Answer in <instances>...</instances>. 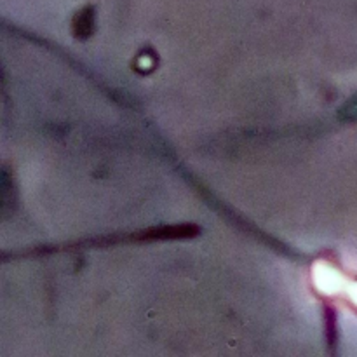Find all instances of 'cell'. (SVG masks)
I'll return each mask as SVG.
<instances>
[{"label":"cell","mask_w":357,"mask_h":357,"mask_svg":"<svg viewBox=\"0 0 357 357\" xmlns=\"http://www.w3.org/2000/svg\"><path fill=\"white\" fill-rule=\"evenodd\" d=\"M349 295H351L352 302L357 303V284H352V286H349Z\"/></svg>","instance_id":"2"},{"label":"cell","mask_w":357,"mask_h":357,"mask_svg":"<svg viewBox=\"0 0 357 357\" xmlns=\"http://www.w3.org/2000/svg\"><path fill=\"white\" fill-rule=\"evenodd\" d=\"M312 275L317 288L323 293H326V295H333V293H338L344 288V279H342V275L333 267L324 264V261H317L314 265Z\"/></svg>","instance_id":"1"}]
</instances>
